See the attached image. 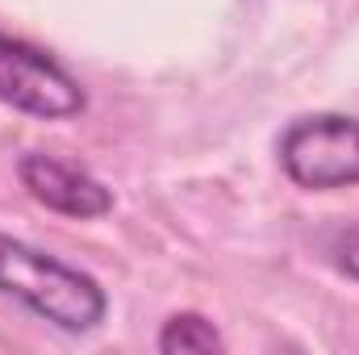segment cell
Instances as JSON below:
<instances>
[{"instance_id": "6da1fadb", "label": "cell", "mask_w": 359, "mask_h": 355, "mask_svg": "<svg viewBox=\"0 0 359 355\" xmlns=\"http://www.w3.org/2000/svg\"><path fill=\"white\" fill-rule=\"evenodd\" d=\"M0 297L25 305L63 335H92L109 314V297L96 276L13 234H0Z\"/></svg>"}, {"instance_id": "7a4b0ae2", "label": "cell", "mask_w": 359, "mask_h": 355, "mask_svg": "<svg viewBox=\"0 0 359 355\" xmlns=\"http://www.w3.org/2000/svg\"><path fill=\"white\" fill-rule=\"evenodd\" d=\"M280 168L297 188L330 192L359 184V117L309 113L280 138Z\"/></svg>"}, {"instance_id": "3957f363", "label": "cell", "mask_w": 359, "mask_h": 355, "mask_svg": "<svg viewBox=\"0 0 359 355\" xmlns=\"http://www.w3.org/2000/svg\"><path fill=\"white\" fill-rule=\"evenodd\" d=\"M0 105L25 113V117H42V121H63L84 113L88 96L80 88V80L42 46L0 34Z\"/></svg>"}, {"instance_id": "277c9868", "label": "cell", "mask_w": 359, "mask_h": 355, "mask_svg": "<svg viewBox=\"0 0 359 355\" xmlns=\"http://www.w3.org/2000/svg\"><path fill=\"white\" fill-rule=\"evenodd\" d=\"M17 176H21V188L50 213L88 222V217H104L113 209V188L100 184L92 172H84L80 163H67L59 155L29 151V155H21Z\"/></svg>"}, {"instance_id": "5b68a950", "label": "cell", "mask_w": 359, "mask_h": 355, "mask_svg": "<svg viewBox=\"0 0 359 355\" xmlns=\"http://www.w3.org/2000/svg\"><path fill=\"white\" fill-rule=\"evenodd\" d=\"M155 347L163 355H180V351L184 355H213V351H226V339L217 335V326H213L205 314L184 309V314H172V318L163 322Z\"/></svg>"}, {"instance_id": "8992f818", "label": "cell", "mask_w": 359, "mask_h": 355, "mask_svg": "<svg viewBox=\"0 0 359 355\" xmlns=\"http://www.w3.org/2000/svg\"><path fill=\"white\" fill-rule=\"evenodd\" d=\"M339 267L359 280V230H351V234L339 239Z\"/></svg>"}]
</instances>
